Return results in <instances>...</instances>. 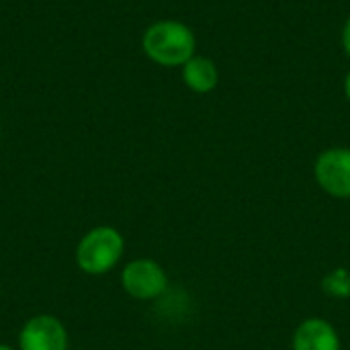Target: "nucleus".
I'll use <instances>...</instances> for the list:
<instances>
[{"label":"nucleus","mask_w":350,"mask_h":350,"mask_svg":"<svg viewBox=\"0 0 350 350\" xmlns=\"http://www.w3.org/2000/svg\"><path fill=\"white\" fill-rule=\"evenodd\" d=\"M142 49L160 68H183L195 55L197 37L187 23L162 18L144 31Z\"/></svg>","instance_id":"1"},{"label":"nucleus","mask_w":350,"mask_h":350,"mask_svg":"<svg viewBox=\"0 0 350 350\" xmlns=\"http://www.w3.org/2000/svg\"><path fill=\"white\" fill-rule=\"evenodd\" d=\"M125 254V238L113 226H96L88 230L76 244V267L90 277L111 273Z\"/></svg>","instance_id":"2"},{"label":"nucleus","mask_w":350,"mask_h":350,"mask_svg":"<svg viewBox=\"0 0 350 350\" xmlns=\"http://www.w3.org/2000/svg\"><path fill=\"white\" fill-rule=\"evenodd\" d=\"M121 287L123 291L137 301H154L162 297L168 289V275L160 262L152 258L129 260L121 269Z\"/></svg>","instance_id":"3"},{"label":"nucleus","mask_w":350,"mask_h":350,"mask_svg":"<svg viewBox=\"0 0 350 350\" xmlns=\"http://www.w3.org/2000/svg\"><path fill=\"white\" fill-rule=\"evenodd\" d=\"M318 187L334 199H350V148H328L314 164Z\"/></svg>","instance_id":"4"},{"label":"nucleus","mask_w":350,"mask_h":350,"mask_svg":"<svg viewBox=\"0 0 350 350\" xmlns=\"http://www.w3.org/2000/svg\"><path fill=\"white\" fill-rule=\"evenodd\" d=\"M68 330L51 314L31 316L18 330V350H68Z\"/></svg>","instance_id":"5"},{"label":"nucleus","mask_w":350,"mask_h":350,"mask_svg":"<svg viewBox=\"0 0 350 350\" xmlns=\"http://www.w3.org/2000/svg\"><path fill=\"white\" fill-rule=\"evenodd\" d=\"M291 349L342 350V342H340V334L334 328V324H330L324 318H308L295 328Z\"/></svg>","instance_id":"6"},{"label":"nucleus","mask_w":350,"mask_h":350,"mask_svg":"<svg viewBox=\"0 0 350 350\" xmlns=\"http://www.w3.org/2000/svg\"><path fill=\"white\" fill-rule=\"evenodd\" d=\"M180 76L185 86L195 94H209L219 84V70L215 62L207 55H193L183 68Z\"/></svg>","instance_id":"7"},{"label":"nucleus","mask_w":350,"mask_h":350,"mask_svg":"<svg viewBox=\"0 0 350 350\" xmlns=\"http://www.w3.org/2000/svg\"><path fill=\"white\" fill-rule=\"evenodd\" d=\"M322 289L332 299H350V271L347 269H334L328 273L322 281Z\"/></svg>","instance_id":"8"},{"label":"nucleus","mask_w":350,"mask_h":350,"mask_svg":"<svg viewBox=\"0 0 350 350\" xmlns=\"http://www.w3.org/2000/svg\"><path fill=\"white\" fill-rule=\"evenodd\" d=\"M340 43H342V49L345 53L350 57V16L347 18L345 27H342V35H340Z\"/></svg>","instance_id":"9"},{"label":"nucleus","mask_w":350,"mask_h":350,"mask_svg":"<svg viewBox=\"0 0 350 350\" xmlns=\"http://www.w3.org/2000/svg\"><path fill=\"white\" fill-rule=\"evenodd\" d=\"M342 90H345V96L350 100V70L347 72V76H345V82H342Z\"/></svg>","instance_id":"10"},{"label":"nucleus","mask_w":350,"mask_h":350,"mask_svg":"<svg viewBox=\"0 0 350 350\" xmlns=\"http://www.w3.org/2000/svg\"><path fill=\"white\" fill-rule=\"evenodd\" d=\"M0 350H18V349H14L12 345H6V342H0Z\"/></svg>","instance_id":"11"}]
</instances>
